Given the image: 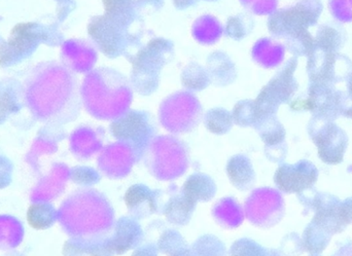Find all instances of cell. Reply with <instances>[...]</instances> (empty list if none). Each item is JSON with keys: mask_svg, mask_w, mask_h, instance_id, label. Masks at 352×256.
Masks as SVG:
<instances>
[{"mask_svg": "<svg viewBox=\"0 0 352 256\" xmlns=\"http://www.w3.org/2000/svg\"><path fill=\"white\" fill-rule=\"evenodd\" d=\"M182 193L194 202L209 201L214 196V183L204 174H194L186 181Z\"/></svg>", "mask_w": 352, "mask_h": 256, "instance_id": "10", "label": "cell"}, {"mask_svg": "<svg viewBox=\"0 0 352 256\" xmlns=\"http://www.w3.org/2000/svg\"><path fill=\"white\" fill-rule=\"evenodd\" d=\"M344 115L349 119H352V105L351 107H347L346 110H345Z\"/></svg>", "mask_w": 352, "mask_h": 256, "instance_id": "19", "label": "cell"}, {"mask_svg": "<svg viewBox=\"0 0 352 256\" xmlns=\"http://www.w3.org/2000/svg\"><path fill=\"white\" fill-rule=\"evenodd\" d=\"M159 193L144 185H132L126 191V206L134 216H148L158 209Z\"/></svg>", "mask_w": 352, "mask_h": 256, "instance_id": "7", "label": "cell"}, {"mask_svg": "<svg viewBox=\"0 0 352 256\" xmlns=\"http://www.w3.org/2000/svg\"><path fill=\"white\" fill-rule=\"evenodd\" d=\"M308 130L322 162L329 165L343 162L349 146V136L345 131L333 121L318 117L311 119Z\"/></svg>", "mask_w": 352, "mask_h": 256, "instance_id": "3", "label": "cell"}, {"mask_svg": "<svg viewBox=\"0 0 352 256\" xmlns=\"http://www.w3.org/2000/svg\"><path fill=\"white\" fill-rule=\"evenodd\" d=\"M322 12L320 0H300L273 14L269 29L273 34L285 37L294 55L309 56L314 51V37L308 29L318 23Z\"/></svg>", "mask_w": 352, "mask_h": 256, "instance_id": "1", "label": "cell"}, {"mask_svg": "<svg viewBox=\"0 0 352 256\" xmlns=\"http://www.w3.org/2000/svg\"><path fill=\"white\" fill-rule=\"evenodd\" d=\"M297 110H309L314 117L333 121L344 115L347 109L346 95L337 91L334 84L311 82L307 98L292 104Z\"/></svg>", "mask_w": 352, "mask_h": 256, "instance_id": "2", "label": "cell"}, {"mask_svg": "<svg viewBox=\"0 0 352 256\" xmlns=\"http://www.w3.org/2000/svg\"><path fill=\"white\" fill-rule=\"evenodd\" d=\"M345 41L344 30L335 25H322L314 37V49L338 53Z\"/></svg>", "mask_w": 352, "mask_h": 256, "instance_id": "9", "label": "cell"}, {"mask_svg": "<svg viewBox=\"0 0 352 256\" xmlns=\"http://www.w3.org/2000/svg\"><path fill=\"white\" fill-rule=\"evenodd\" d=\"M333 256H352V243L341 247Z\"/></svg>", "mask_w": 352, "mask_h": 256, "instance_id": "18", "label": "cell"}, {"mask_svg": "<svg viewBox=\"0 0 352 256\" xmlns=\"http://www.w3.org/2000/svg\"><path fill=\"white\" fill-rule=\"evenodd\" d=\"M140 233L138 222L131 218H121L116 226L115 235L109 240L113 253L121 255L134 248L140 240Z\"/></svg>", "mask_w": 352, "mask_h": 256, "instance_id": "8", "label": "cell"}, {"mask_svg": "<svg viewBox=\"0 0 352 256\" xmlns=\"http://www.w3.org/2000/svg\"><path fill=\"white\" fill-rule=\"evenodd\" d=\"M256 58L264 67L273 68L280 65L285 59V49L281 43L272 39H262L256 43Z\"/></svg>", "mask_w": 352, "mask_h": 256, "instance_id": "11", "label": "cell"}, {"mask_svg": "<svg viewBox=\"0 0 352 256\" xmlns=\"http://www.w3.org/2000/svg\"><path fill=\"white\" fill-rule=\"evenodd\" d=\"M132 256H157V249L153 245H146L136 249Z\"/></svg>", "mask_w": 352, "mask_h": 256, "instance_id": "16", "label": "cell"}, {"mask_svg": "<svg viewBox=\"0 0 352 256\" xmlns=\"http://www.w3.org/2000/svg\"><path fill=\"white\" fill-rule=\"evenodd\" d=\"M331 14L341 23H352V0H329Z\"/></svg>", "mask_w": 352, "mask_h": 256, "instance_id": "15", "label": "cell"}, {"mask_svg": "<svg viewBox=\"0 0 352 256\" xmlns=\"http://www.w3.org/2000/svg\"><path fill=\"white\" fill-rule=\"evenodd\" d=\"M331 236L332 235L311 222L306 228L303 235V243L306 251L316 255L322 253L330 243Z\"/></svg>", "mask_w": 352, "mask_h": 256, "instance_id": "13", "label": "cell"}, {"mask_svg": "<svg viewBox=\"0 0 352 256\" xmlns=\"http://www.w3.org/2000/svg\"><path fill=\"white\" fill-rule=\"evenodd\" d=\"M318 171L309 161H300L295 165H281L274 175V183L283 193H302L314 187L318 181Z\"/></svg>", "mask_w": 352, "mask_h": 256, "instance_id": "6", "label": "cell"}, {"mask_svg": "<svg viewBox=\"0 0 352 256\" xmlns=\"http://www.w3.org/2000/svg\"><path fill=\"white\" fill-rule=\"evenodd\" d=\"M349 94H351V96L352 97V71L349 78Z\"/></svg>", "mask_w": 352, "mask_h": 256, "instance_id": "20", "label": "cell"}, {"mask_svg": "<svg viewBox=\"0 0 352 256\" xmlns=\"http://www.w3.org/2000/svg\"><path fill=\"white\" fill-rule=\"evenodd\" d=\"M196 204V202L182 193V195L173 198L167 203L164 210L165 216L171 222L184 224L186 222L184 218H186V220H190Z\"/></svg>", "mask_w": 352, "mask_h": 256, "instance_id": "12", "label": "cell"}, {"mask_svg": "<svg viewBox=\"0 0 352 256\" xmlns=\"http://www.w3.org/2000/svg\"><path fill=\"white\" fill-rule=\"evenodd\" d=\"M308 58L307 72L311 82L335 84L351 75L352 64L346 56L314 49Z\"/></svg>", "mask_w": 352, "mask_h": 256, "instance_id": "5", "label": "cell"}, {"mask_svg": "<svg viewBox=\"0 0 352 256\" xmlns=\"http://www.w3.org/2000/svg\"><path fill=\"white\" fill-rule=\"evenodd\" d=\"M268 256H281V255H279V253H277V251H268Z\"/></svg>", "mask_w": 352, "mask_h": 256, "instance_id": "21", "label": "cell"}, {"mask_svg": "<svg viewBox=\"0 0 352 256\" xmlns=\"http://www.w3.org/2000/svg\"><path fill=\"white\" fill-rule=\"evenodd\" d=\"M297 63V59L289 60L283 71L278 72L270 84L263 90L256 100L258 105L254 113L256 117L272 115L276 113L277 107L281 103L287 102L293 97L298 89L297 80L294 78Z\"/></svg>", "mask_w": 352, "mask_h": 256, "instance_id": "4", "label": "cell"}, {"mask_svg": "<svg viewBox=\"0 0 352 256\" xmlns=\"http://www.w3.org/2000/svg\"><path fill=\"white\" fill-rule=\"evenodd\" d=\"M171 256H196V253L192 251V248L180 247V248L177 249V251H176Z\"/></svg>", "mask_w": 352, "mask_h": 256, "instance_id": "17", "label": "cell"}, {"mask_svg": "<svg viewBox=\"0 0 352 256\" xmlns=\"http://www.w3.org/2000/svg\"><path fill=\"white\" fill-rule=\"evenodd\" d=\"M267 249L250 239H241L232 245L230 256H268Z\"/></svg>", "mask_w": 352, "mask_h": 256, "instance_id": "14", "label": "cell"}]
</instances>
